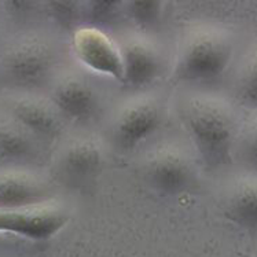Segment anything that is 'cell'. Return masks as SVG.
I'll return each instance as SVG.
<instances>
[{
    "label": "cell",
    "instance_id": "1",
    "mask_svg": "<svg viewBox=\"0 0 257 257\" xmlns=\"http://www.w3.org/2000/svg\"><path fill=\"white\" fill-rule=\"evenodd\" d=\"M230 39L216 29H200L184 40L175 65V77L183 83L205 84L220 79L230 65Z\"/></svg>",
    "mask_w": 257,
    "mask_h": 257
},
{
    "label": "cell",
    "instance_id": "2",
    "mask_svg": "<svg viewBox=\"0 0 257 257\" xmlns=\"http://www.w3.org/2000/svg\"><path fill=\"white\" fill-rule=\"evenodd\" d=\"M191 141L205 161L219 165L230 156L234 118L226 105L215 99H194L184 114Z\"/></svg>",
    "mask_w": 257,
    "mask_h": 257
},
{
    "label": "cell",
    "instance_id": "3",
    "mask_svg": "<svg viewBox=\"0 0 257 257\" xmlns=\"http://www.w3.org/2000/svg\"><path fill=\"white\" fill-rule=\"evenodd\" d=\"M73 50L84 66L95 73L122 81V57L105 32L95 27L77 29L73 35Z\"/></svg>",
    "mask_w": 257,
    "mask_h": 257
},
{
    "label": "cell",
    "instance_id": "4",
    "mask_svg": "<svg viewBox=\"0 0 257 257\" xmlns=\"http://www.w3.org/2000/svg\"><path fill=\"white\" fill-rule=\"evenodd\" d=\"M146 179L150 187L163 195H179L194 186L193 165L178 150L163 149L149 158Z\"/></svg>",
    "mask_w": 257,
    "mask_h": 257
},
{
    "label": "cell",
    "instance_id": "5",
    "mask_svg": "<svg viewBox=\"0 0 257 257\" xmlns=\"http://www.w3.org/2000/svg\"><path fill=\"white\" fill-rule=\"evenodd\" d=\"M68 220V215L54 208L0 209V232H9L33 241H44L57 235Z\"/></svg>",
    "mask_w": 257,
    "mask_h": 257
},
{
    "label": "cell",
    "instance_id": "6",
    "mask_svg": "<svg viewBox=\"0 0 257 257\" xmlns=\"http://www.w3.org/2000/svg\"><path fill=\"white\" fill-rule=\"evenodd\" d=\"M161 121V111L154 102H134L117 117L113 131L115 143L122 150H134L158 131Z\"/></svg>",
    "mask_w": 257,
    "mask_h": 257
},
{
    "label": "cell",
    "instance_id": "7",
    "mask_svg": "<svg viewBox=\"0 0 257 257\" xmlns=\"http://www.w3.org/2000/svg\"><path fill=\"white\" fill-rule=\"evenodd\" d=\"M53 68V55L40 43H27L13 50L6 61L10 79L24 87H36L47 80Z\"/></svg>",
    "mask_w": 257,
    "mask_h": 257
},
{
    "label": "cell",
    "instance_id": "8",
    "mask_svg": "<svg viewBox=\"0 0 257 257\" xmlns=\"http://www.w3.org/2000/svg\"><path fill=\"white\" fill-rule=\"evenodd\" d=\"M54 103L66 118L76 122H88L99 113V96L87 81L72 77L62 81L54 92Z\"/></svg>",
    "mask_w": 257,
    "mask_h": 257
},
{
    "label": "cell",
    "instance_id": "9",
    "mask_svg": "<svg viewBox=\"0 0 257 257\" xmlns=\"http://www.w3.org/2000/svg\"><path fill=\"white\" fill-rule=\"evenodd\" d=\"M122 83L128 87L141 88L157 79L161 72V58L149 42L139 39L125 43L121 47Z\"/></svg>",
    "mask_w": 257,
    "mask_h": 257
},
{
    "label": "cell",
    "instance_id": "10",
    "mask_svg": "<svg viewBox=\"0 0 257 257\" xmlns=\"http://www.w3.org/2000/svg\"><path fill=\"white\" fill-rule=\"evenodd\" d=\"M103 168V154L100 147L92 141L73 143L65 152L61 161V171L72 184L91 182Z\"/></svg>",
    "mask_w": 257,
    "mask_h": 257
},
{
    "label": "cell",
    "instance_id": "11",
    "mask_svg": "<svg viewBox=\"0 0 257 257\" xmlns=\"http://www.w3.org/2000/svg\"><path fill=\"white\" fill-rule=\"evenodd\" d=\"M224 213L241 228L257 231V179H243L227 195Z\"/></svg>",
    "mask_w": 257,
    "mask_h": 257
},
{
    "label": "cell",
    "instance_id": "12",
    "mask_svg": "<svg viewBox=\"0 0 257 257\" xmlns=\"http://www.w3.org/2000/svg\"><path fill=\"white\" fill-rule=\"evenodd\" d=\"M47 198V191L35 180L24 176L0 178V209L36 208Z\"/></svg>",
    "mask_w": 257,
    "mask_h": 257
},
{
    "label": "cell",
    "instance_id": "13",
    "mask_svg": "<svg viewBox=\"0 0 257 257\" xmlns=\"http://www.w3.org/2000/svg\"><path fill=\"white\" fill-rule=\"evenodd\" d=\"M14 115L22 126L33 135L44 139H53L61 134V122L54 111L36 102H20L14 107Z\"/></svg>",
    "mask_w": 257,
    "mask_h": 257
},
{
    "label": "cell",
    "instance_id": "14",
    "mask_svg": "<svg viewBox=\"0 0 257 257\" xmlns=\"http://www.w3.org/2000/svg\"><path fill=\"white\" fill-rule=\"evenodd\" d=\"M33 153L31 139L16 128H0V158L6 161H20Z\"/></svg>",
    "mask_w": 257,
    "mask_h": 257
},
{
    "label": "cell",
    "instance_id": "15",
    "mask_svg": "<svg viewBox=\"0 0 257 257\" xmlns=\"http://www.w3.org/2000/svg\"><path fill=\"white\" fill-rule=\"evenodd\" d=\"M236 91L243 105L257 107V50L243 63Z\"/></svg>",
    "mask_w": 257,
    "mask_h": 257
},
{
    "label": "cell",
    "instance_id": "16",
    "mask_svg": "<svg viewBox=\"0 0 257 257\" xmlns=\"http://www.w3.org/2000/svg\"><path fill=\"white\" fill-rule=\"evenodd\" d=\"M163 5L158 2H132L128 5V16L141 28H152L161 18Z\"/></svg>",
    "mask_w": 257,
    "mask_h": 257
},
{
    "label": "cell",
    "instance_id": "17",
    "mask_svg": "<svg viewBox=\"0 0 257 257\" xmlns=\"http://www.w3.org/2000/svg\"><path fill=\"white\" fill-rule=\"evenodd\" d=\"M120 3L115 2H92L88 6V14L95 24H111L118 17Z\"/></svg>",
    "mask_w": 257,
    "mask_h": 257
},
{
    "label": "cell",
    "instance_id": "18",
    "mask_svg": "<svg viewBox=\"0 0 257 257\" xmlns=\"http://www.w3.org/2000/svg\"><path fill=\"white\" fill-rule=\"evenodd\" d=\"M48 7H50V11H51V16L62 27H72L74 22L77 21L79 9H77V5H74V3H69V2H53V3L48 5Z\"/></svg>",
    "mask_w": 257,
    "mask_h": 257
},
{
    "label": "cell",
    "instance_id": "19",
    "mask_svg": "<svg viewBox=\"0 0 257 257\" xmlns=\"http://www.w3.org/2000/svg\"><path fill=\"white\" fill-rule=\"evenodd\" d=\"M245 157L250 165L257 169V120L249 128V131L245 138Z\"/></svg>",
    "mask_w": 257,
    "mask_h": 257
}]
</instances>
